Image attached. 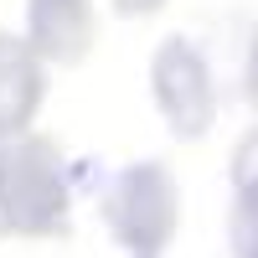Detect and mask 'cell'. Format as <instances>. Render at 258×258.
<instances>
[{"instance_id": "5b68a950", "label": "cell", "mask_w": 258, "mask_h": 258, "mask_svg": "<svg viewBox=\"0 0 258 258\" xmlns=\"http://www.w3.org/2000/svg\"><path fill=\"white\" fill-rule=\"evenodd\" d=\"M41 98H47V73L31 57V47L6 52L0 57V140L26 135L41 114Z\"/></svg>"}, {"instance_id": "7a4b0ae2", "label": "cell", "mask_w": 258, "mask_h": 258, "mask_svg": "<svg viewBox=\"0 0 258 258\" xmlns=\"http://www.w3.org/2000/svg\"><path fill=\"white\" fill-rule=\"evenodd\" d=\"M103 222L135 258H160V248L181 227V191L160 160L124 165V176L103 197Z\"/></svg>"}, {"instance_id": "9c48e42d", "label": "cell", "mask_w": 258, "mask_h": 258, "mask_svg": "<svg viewBox=\"0 0 258 258\" xmlns=\"http://www.w3.org/2000/svg\"><path fill=\"white\" fill-rule=\"evenodd\" d=\"M0 191H6V150H0ZM11 232V222H6V207H0V238Z\"/></svg>"}, {"instance_id": "52a82bcc", "label": "cell", "mask_w": 258, "mask_h": 258, "mask_svg": "<svg viewBox=\"0 0 258 258\" xmlns=\"http://www.w3.org/2000/svg\"><path fill=\"white\" fill-rule=\"evenodd\" d=\"M232 186L243 191V197H258V135H248L232 145Z\"/></svg>"}, {"instance_id": "8992f818", "label": "cell", "mask_w": 258, "mask_h": 258, "mask_svg": "<svg viewBox=\"0 0 258 258\" xmlns=\"http://www.w3.org/2000/svg\"><path fill=\"white\" fill-rule=\"evenodd\" d=\"M232 258H258V197H232Z\"/></svg>"}, {"instance_id": "ba28073f", "label": "cell", "mask_w": 258, "mask_h": 258, "mask_svg": "<svg viewBox=\"0 0 258 258\" xmlns=\"http://www.w3.org/2000/svg\"><path fill=\"white\" fill-rule=\"evenodd\" d=\"M114 11L119 16H155V11H165V0H114Z\"/></svg>"}, {"instance_id": "3957f363", "label": "cell", "mask_w": 258, "mask_h": 258, "mask_svg": "<svg viewBox=\"0 0 258 258\" xmlns=\"http://www.w3.org/2000/svg\"><path fill=\"white\" fill-rule=\"evenodd\" d=\"M150 88L165 124L181 140H202L217 124V88H212V68L207 57L191 47L186 36H165L160 52L150 57Z\"/></svg>"}, {"instance_id": "6da1fadb", "label": "cell", "mask_w": 258, "mask_h": 258, "mask_svg": "<svg viewBox=\"0 0 258 258\" xmlns=\"http://www.w3.org/2000/svg\"><path fill=\"white\" fill-rule=\"evenodd\" d=\"M11 232L26 238H62L73 212V191L62 176V150L47 135H21L16 150H6V191H0Z\"/></svg>"}, {"instance_id": "277c9868", "label": "cell", "mask_w": 258, "mask_h": 258, "mask_svg": "<svg viewBox=\"0 0 258 258\" xmlns=\"http://www.w3.org/2000/svg\"><path fill=\"white\" fill-rule=\"evenodd\" d=\"M26 47L36 62H52V68H78L88 62L93 41H98V16L93 0H26Z\"/></svg>"}]
</instances>
